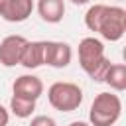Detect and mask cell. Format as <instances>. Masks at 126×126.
Returning a JSON list of instances; mask_svg holds the SVG:
<instances>
[{"instance_id": "52a82bcc", "label": "cell", "mask_w": 126, "mask_h": 126, "mask_svg": "<svg viewBox=\"0 0 126 126\" xmlns=\"http://www.w3.org/2000/svg\"><path fill=\"white\" fill-rule=\"evenodd\" d=\"M33 12V0H6L0 18H4L10 24L26 22Z\"/></svg>"}, {"instance_id": "ac0fdd59", "label": "cell", "mask_w": 126, "mask_h": 126, "mask_svg": "<svg viewBox=\"0 0 126 126\" xmlns=\"http://www.w3.org/2000/svg\"><path fill=\"white\" fill-rule=\"evenodd\" d=\"M4 4H6V0H0V12H2V8H4Z\"/></svg>"}, {"instance_id": "3957f363", "label": "cell", "mask_w": 126, "mask_h": 126, "mask_svg": "<svg viewBox=\"0 0 126 126\" xmlns=\"http://www.w3.org/2000/svg\"><path fill=\"white\" fill-rule=\"evenodd\" d=\"M96 33H100L108 41H118L126 33V10L120 6H106L100 12Z\"/></svg>"}, {"instance_id": "8992f818", "label": "cell", "mask_w": 126, "mask_h": 126, "mask_svg": "<svg viewBox=\"0 0 126 126\" xmlns=\"http://www.w3.org/2000/svg\"><path fill=\"white\" fill-rule=\"evenodd\" d=\"M26 37L24 35H6L0 41V65L4 67H16L20 65V57L26 45Z\"/></svg>"}, {"instance_id": "9c48e42d", "label": "cell", "mask_w": 126, "mask_h": 126, "mask_svg": "<svg viewBox=\"0 0 126 126\" xmlns=\"http://www.w3.org/2000/svg\"><path fill=\"white\" fill-rule=\"evenodd\" d=\"M37 14L47 24H59L65 16V0H37Z\"/></svg>"}, {"instance_id": "277c9868", "label": "cell", "mask_w": 126, "mask_h": 126, "mask_svg": "<svg viewBox=\"0 0 126 126\" xmlns=\"http://www.w3.org/2000/svg\"><path fill=\"white\" fill-rule=\"evenodd\" d=\"M104 59V45L96 37H83L79 41V65L89 75Z\"/></svg>"}, {"instance_id": "5b68a950", "label": "cell", "mask_w": 126, "mask_h": 126, "mask_svg": "<svg viewBox=\"0 0 126 126\" xmlns=\"http://www.w3.org/2000/svg\"><path fill=\"white\" fill-rule=\"evenodd\" d=\"M73 59V49L67 41H45L43 49V65L65 69Z\"/></svg>"}, {"instance_id": "30bf717a", "label": "cell", "mask_w": 126, "mask_h": 126, "mask_svg": "<svg viewBox=\"0 0 126 126\" xmlns=\"http://www.w3.org/2000/svg\"><path fill=\"white\" fill-rule=\"evenodd\" d=\"M43 49H45V41H26L22 57H20V65H24L26 69H37L43 65Z\"/></svg>"}, {"instance_id": "7a4b0ae2", "label": "cell", "mask_w": 126, "mask_h": 126, "mask_svg": "<svg viewBox=\"0 0 126 126\" xmlns=\"http://www.w3.org/2000/svg\"><path fill=\"white\" fill-rule=\"evenodd\" d=\"M47 100L59 112H73L83 102V91L75 83L57 81L47 89Z\"/></svg>"}, {"instance_id": "4fadbf2b", "label": "cell", "mask_w": 126, "mask_h": 126, "mask_svg": "<svg viewBox=\"0 0 126 126\" xmlns=\"http://www.w3.org/2000/svg\"><path fill=\"white\" fill-rule=\"evenodd\" d=\"M110 63H112V61L104 57V59H102V61H100V63H98V65L89 73V77H91L94 83H104V77H106V71H108Z\"/></svg>"}, {"instance_id": "6da1fadb", "label": "cell", "mask_w": 126, "mask_h": 126, "mask_svg": "<svg viewBox=\"0 0 126 126\" xmlns=\"http://www.w3.org/2000/svg\"><path fill=\"white\" fill-rule=\"evenodd\" d=\"M122 114V100L114 93H98L89 110L91 126H112Z\"/></svg>"}, {"instance_id": "9a60e30c", "label": "cell", "mask_w": 126, "mask_h": 126, "mask_svg": "<svg viewBox=\"0 0 126 126\" xmlns=\"http://www.w3.org/2000/svg\"><path fill=\"white\" fill-rule=\"evenodd\" d=\"M8 120H10V112L0 104V126H8Z\"/></svg>"}, {"instance_id": "ba28073f", "label": "cell", "mask_w": 126, "mask_h": 126, "mask_svg": "<svg viewBox=\"0 0 126 126\" xmlns=\"http://www.w3.org/2000/svg\"><path fill=\"white\" fill-rule=\"evenodd\" d=\"M12 91L18 96H26V98L37 100L43 94V83L35 75H20L12 85Z\"/></svg>"}, {"instance_id": "7c38bea8", "label": "cell", "mask_w": 126, "mask_h": 126, "mask_svg": "<svg viewBox=\"0 0 126 126\" xmlns=\"http://www.w3.org/2000/svg\"><path fill=\"white\" fill-rule=\"evenodd\" d=\"M33 110H35V100L12 94V98H10V112L14 116H18V118H30L33 114Z\"/></svg>"}, {"instance_id": "8fae6325", "label": "cell", "mask_w": 126, "mask_h": 126, "mask_svg": "<svg viewBox=\"0 0 126 126\" xmlns=\"http://www.w3.org/2000/svg\"><path fill=\"white\" fill-rule=\"evenodd\" d=\"M104 83L112 91L122 93L126 89V65L124 63H110V67L106 71V77H104Z\"/></svg>"}, {"instance_id": "2e32d148", "label": "cell", "mask_w": 126, "mask_h": 126, "mask_svg": "<svg viewBox=\"0 0 126 126\" xmlns=\"http://www.w3.org/2000/svg\"><path fill=\"white\" fill-rule=\"evenodd\" d=\"M67 126H91L89 122H83V120H75V122H71V124H67Z\"/></svg>"}, {"instance_id": "5bb4252c", "label": "cell", "mask_w": 126, "mask_h": 126, "mask_svg": "<svg viewBox=\"0 0 126 126\" xmlns=\"http://www.w3.org/2000/svg\"><path fill=\"white\" fill-rule=\"evenodd\" d=\"M30 126H57V122L51 116H47V114H37V116L32 118Z\"/></svg>"}, {"instance_id": "e0dca14e", "label": "cell", "mask_w": 126, "mask_h": 126, "mask_svg": "<svg viewBox=\"0 0 126 126\" xmlns=\"http://www.w3.org/2000/svg\"><path fill=\"white\" fill-rule=\"evenodd\" d=\"M71 2H73L75 6H83V4H89L91 0H71Z\"/></svg>"}]
</instances>
